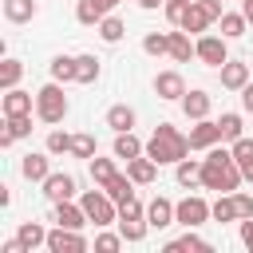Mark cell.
Wrapping results in <instances>:
<instances>
[{
	"instance_id": "obj_20",
	"label": "cell",
	"mask_w": 253,
	"mask_h": 253,
	"mask_svg": "<svg viewBox=\"0 0 253 253\" xmlns=\"http://www.w3.org/2000/svg\"><path fill=\"white\" fill-rule=\"evenodd\" d=\"M146 221H150V229H166L174 221V202L170 198H154L146 206Z\"/></svg>"
},
{
	"instance_id": "obj_18",
	"label": "cell",
	"mask_w": 253,
	"mask_h": 253,
	"mask_svg": "<svg viewBox=\"0 0 253 253\" xmlns=\"http://www.w3.org/2000/svg\"><path fill=\"white\" fill-rule=\"evenodd\" d=\"M126 174H130V182H134V186H146V182H154L158 162H154L150 154H138V158H130V162H126Z\"/></svg>"
},
{
	"instance_id": "obj_34",
	"label": "cell",
	"mask_w": 253,
	"mask_h": 253,
	"mask_svg": "<svg viewBox=\"0 0 253 253\" xmlns=\"http://www.w3.org/2000/svg\"><path fill=\"white\" fill-rule=\"evenodd\" d=\"M95 28H99V36H103L107 43H119V40H123V32H126V28H123V20H119V16H111V12H107Z\"/></svg>"
},
{
	"instance_id": "obj_33",
	"label": "cell",
	"mask_w": 253,
	"mask_h": 253,
	"mask_svg": "<svg viewBox=\"0 0 253 253\" xmlns=\"http://www.w3.org/2000/svg\"><path fill=\"white\" fill-rule=\"evenodd\" d=\"M130 186H134V182H130V174H115V178H111L103 190H107V194H111V198L123 206V202H130V198H134V190H130Z\"/></svg>"
},
{
	"instance_id": "obj_14",
	"label": "cell",
	"mask_w": 253,
	"mask_h": 253,
	"mask_svg": "<svg viewBox=\"0 0 253 253\" xmlns=\"http://www.w3.org/2000/svg\"><path fill=\"white\" fill-rule=\"evenodd\" d=\"M210 24H217V20L210 16V8H206L202 0H190V8H186V16H182L178 28H186V32H206Z\"/></svg>"
},
{
	"instance_id": "obj_11",
	"label": "cell",
	"mask_w": 253,
	"mask_h": 253,
	"mask_svg": "<svg viewBox=\"0 0 253 253\" xmlns=\"http://www.w3.org/2000/svg\"><path fill=\"white\" fill-rule=\"evenodd\" d=\"M43 194H47L51 202L75 198V174H67V170H51V174L43 178Z\"/></svg>"
},
{
	"instance_id": "obj_15",
	"label": "cell",
	"mask_w": 253,
	"mask_h": 253,
	"mask_svg": "<svg viewBox=\"0 0 253 253\" xmlns=\"http://www.w3.org/2000/svg\"><path fill=\"white\" fill-rule=\"evenodd\" d=\"M32 134V115H4V130H0V146H12L16 138Z\"/></svg>"
},
{
	"instance_id": "obj_5",
	"label": "cell",
	"mask_w": 253,
	"mask_h": 253,
	"mask_svg": "<svg viewBox=\"0 0 253 253\" xmlns=\"http://www.w3.org/2000/svg\"><path fill=\"white\" fill-rule=\"evenodd\" d=\"M146 229H150V221H146V206H142L138 198L123 202V206H119V233H123L126 241H142Z\"/></svg>"
},
{
	"instance_id": "obj_30",
	"label": "cell",
	"mask_w": 253,
	"mask_h": 253,
	"mask_svg": "<svg viewBox=\"0 0 253 253\" xmlns=\"http://www.w3.org/2000/svg\"><path fill=\"white\" fill-rule=\"evenodd\" d=\"M16 237H20V241H24L28 249H36V245H47V229H43L40 221H20Z\"/></svg>"
},
{
	"instance_id": "obj_39",
	"label": "cell",
	"mask_w": 253,
	"mask_h": 253,
	"mask_svg": "<svg viewBox=\"0 0 253 253\" xmlns=\"http://www.w3.org/2000/svg\"><path fill=\"white\" fill-rule=\"evenodd\" d=\"M95 150H99V146H95V138H91V134H71V150H67V154H75V158H87V162H91V158H95Z\"/></svg>"
},
{
	"instance_id": "obj_36",
	"label": "cell",
	"mask_w": 253,
	"mask_h": 253,
	"mask_svg": "<svg viewBox=\"0 0 253 253\" xmlns=\"http://www.w3.org/2000/svg\"><path fill=\"white\" fill-rule=\"evenodd\" d=\"M213 221H237V202H233V194H221L217 202H213Z\"/></svg>"
},
{
	"instance_id": "obj_1",
	"label": "cell",
	"mask_w": 253,
	"mask_h": 253,
	"mask_svg": "<svg viewBox=\"0 0 253 253\" xmlns=\"http://www.w3.org/2000/svg\"><path fill=\"white\" fill-rule=\"evenodd\" d=\"M241 166L233 158V150L225 146H210V154L202 158V186L206 190H217V194H233L241 186Z\"/></svg>"
},
{
	"instance_id": "obj_38",
	"label": "cell",
	"mask_w": 253,
	"mask_h": 253,
	"mask_svg": "<svg viewBox=\"0 0 253 253\" xmlns=\"http://www.w3.org/2000/svg\"><path fill=\"white\" fill-rule=\"evenodd\" d=\"M217 123H221V142H237V138H241V115L225 111Z\"/></svg>"
},
{
	"instance_id": "obj_48",
	"label": "cell",
	"mask_w": 253,
	"mask_h": 253,
	"mask_svg": "<svg viewBox=\"0 0 253 253\" xmlns=\"http://www.w3.org/2000/svg\"><path fill=\"white\" fill-rule=\"evenodd\" d=\"M103 4H107V12H111V8H119V0H103Z\"/></svg>"
},
{
	"instance_id": "obj_42",
	"label": "cell",
	"mask_w": 253,
	"mask_h": 253,
	"mask_svg": "<svg viewBox=\"0 0 253 253\" xmlns=\"http://www.w3.org/2000/svg\"><path fill=\"white\" fill-rule=\"evenodd\" d=\"M123 241H126L123 233H99V237H95V249H99V253H115Z\"/></svg>"
},
{
	"instance_id": "obj_40",
	"label": "cell",
	"mask_w": 253,
	"mask_h": 253,
	"mask_svg": "<svg viewBox=\"0 0 253 253\" xmlns=\"http://www.w3.org/2000/svg\"><path fill=\"white\" fill-rule=\"evenodd\" d=\"M115 174H119V170H115V162H111V158H91V178H95L99 186H107Z\"/></svg>"
},
{
	"instance_id": "obj_29",
	"label": "cell",
	"mask_w": 253,
	"mask_h": 253,
	"mask_svg": "<svg viewBox=\"0 0 253 253\" xmlns=\"http://www.w3.org/2000/svg\"><path fill=\"white\" fill-rule=\"evenodd\" d=\"M4 115H32V95L8 87V95H4Z\"/></svg>"
},
{
	"instance_id": "obj_43",
	"label": "cell",
	"mask_w": 253,
	"mask_h": 253,
	"mask_svg": "<svg viewBox=\"0 0 253 253\" xmlns=\"http://www.w3.org/2000/svg\"><path fill=\"white\" fill-rule=\"evenodd\" d=\"M162 8H166V20L178 28V24H182V16H186V8H190V0H166Z\"/></svg>"
},
{
	"instance_id": "obj_31",
	"label": "cell",
	"mask_w": 253,
	"mask_h": 253,
	"mask_svg": "<svg viewBox=\"0 0 253 253\" xmlns=\"http://www.w3.org/2000/svg\"><path fill=\"white\" fill-rule=\"evenodd\" d=\"M103 16H107V4L103 0H79L75 4V20L79 24H99Z\"/></svg>"
},
{
	"instance_id": "obj_4",
	"label": "cell",
	"mask_w": 253,
	"mask_h": 253,
	"mask_svg": "<svg viewBox=\"0 0 253 253\" xmlns=\"http://www.w3.org/2000/svg\"><path fill=\"white\" fill-rule=\"evenodd\" d=\"M79 206L87 210V217L95 221V229H103V225L119 221V210H115L119 202H115V198H111V194H107L103 186H99V190H87V194L79 198Z\"/></svg>"
},
{
	"instance_id": "obj_16",
	"label": "cell",
	"mask_w": 253,
	"mask_h": 253,
	"mask_svg": "<svg viewBox=\"0 0 253 253\" xmlns=\"http://www.w3.org/2000/svg\"><path fill=\"white\" fill-rule=\"evenodd\" d=\"M174 63H190V55H198V43H190V32L186 28H178V32H170V51H166Z\"/></svg>"
},
{
	"instance_id": "obj_22",
	"label": "cell",
	"mask_w": 253,
	"mask_h": 253,
	"mask_svg": "<svg viewBox=\"0 0 253 253\" xmlns=\"http://www.w3.org/2000/svg\"><path fill=\"white\" fill-rule=\"evenodd\" d=\"M134 119H138V115H134V107H126V103H115V107L107 111V126H111L115 134H119V130H130Z\"/></svg>"
},
{
	"instance_id": "obj_45",
	"label": "cell",
	"mask_w": 253,
	"mask_h": 253,
	"mask_svg": "<svg viewBox=\"0 0 253 253\" xmlns=\"http://www.w3.org/2000/svg\"><path fill=\"white\" fill-rule=\"evenodd\" d=\"M241 245L253 249V217H241Z\"/></svg>"
},
{
	"instance_id": "obj_47",
	"label": "cell",
	"mask_w": 253,
	"mask_h": 253,
	"mask_svg": "<svg viewBox=\"0 0 253 253\" xmlns=\"http://www.w3.org/2000/svg\"><path fill=\"white\" fill-rule=\"evenodd\" d=\"M241 12H245V20L253 24V0H241Z\"/></svg>"
},
{
	"instance_id": "obj_24",
	"label": "cell",
	"mask_w": 253,
	"mask_h": 253,
	"mask_svg": "<svg viewBox=\"0 0 253 253\" xmlns=\"http://www.w3.org/2000/svg\"><path fill=\"white\" fill-rule=\"evenodd\" d=\"M182 249H190V253H206V249H210V241H206V237H198L194 229H186L182 237L166 241V253H182Z\"/></svg>"
},
{
	"instance_id": "obj_27",
	"label": "cell",
	"mask_w": 253,
	"mask_h": 253,
	"mask_svg": "<svg viewBox=\"0 0 253 253\" xmlns=\"http://www.w3.org/2000/svg\"><path fill=\"white\" fill-rule=\"evenodd\" d=\"M245 12H221V20H217V28H221V36L225 40H237V36H245Z\"/></svg>"
},
{
	"instance_id": "obj_35",
	"label": "cell",
	"mask_w": 253,
	"mask_h": 253,
	"mask_svg": "<svg viewBox=\"0 0 253 253\" xmlns=\"http://www.w3.org/2000/svg\"><path fill=\"white\" fill-rule=\"evenodd\" d=\"M142 51L146 55H166L170 51V32H146L142 36Z\"/></svg>"
},
{
	"instance_id": "obj_21",
	"label": "cell",
	"mask_w": 253,
	"mask_h": 253,
	"mask_svg": "<svg viewBox=\"0 0 253 253\" xmlns=\"http://www.w3.org/2000/svg\"><path fill=\"white\" fill-rule=\"evenodd\" d=\"M20 174H24L28 182H43V178L51 174V162H47V154H24V162H20Z\"/></svg>"
},
{
	"instance_id": "obj_41",
	"label": "cell",
	"mask_w": 253,
	"mask_h": 253,
	"mask_svg": "<svg viewBox=\"0 0 253 253\" xmlns=\"http://www.w3.org/2000/svg\"><path fill=\"white\" fill-rule=\"evenodd\" d=\"M67 150H71V134L51 130V134H47V154H67Z\"/></svg>"
},
{
	"instance_id": "obj_44",
	"label": "cell",
	"mask_w": 253,
	"mask_h": 253,
	"mask_svg": "<svg viewBox=\"0 0 253 253\" xmlns=\"http://www.w3.org/2000/svg\"><path fill=\"white\" fill-rule=\"evenodd\" d=\"M233 202H237V221H241V217H253V198H249V194L233 190Z\"/></svg>"
},
{
	"instance_id": "obj_6",
	"label": "cell",
	"mask_w": 253,
	"mask_h": 253,
	"mask_svg": "<svg viewBox=\"0 0 253 253\" xmlns=\"http://www.w3.org/2000/svg\"><path fill=\"white\" fill-rule=\"evenodd\" d=\"M213 217V206L206 202V198H182V202H174V221H182L186 229H194V225H202V221H210Z\"/></svg>"
},
{
	"instance_id": "obj_32",
	"label": "cell",
	"mask_w": 253,
	"mask_h": 253,
	"mask_svg": "<svg viewBox=\"0 0 253 253\" xmlns=\"http://www.w3.org/2000/svg\"><path fill=\"white\" fill-rule=\"evenodd\" d=\"M47 71H51L55 83H75V55H55Z\"/></svg>"
},
{
	"instance_id": "obj_3",
	"label": "cell",
	"mask_w": 253,
	"mask_h": 253,
	"mask_svg": "<svg viewBox=\"0 0 253 253\" xmlns=\"http://www.w3.org/2000/svg\"><path fill=\"white\" fill-rule=\"evenodd\" d=\"M63 115H67V95H63V87L51 79V83H43V87L36 91V119H40V123H63Z\"/></svg>"
},
{
	"instance_id": "obj_13",
	"label": "cell",
	"mask_w": 253,
	"mask_h": 253,
	"mask_svg": "<svg viewBox=\"0 0 253 253\" xmlns=\"http://www.w3.org/2000/svg\"><path fill=\"white\" fill-rule=\"evenodd\" d=\"M154 91H158V99H182V95H186L182 71H158V75H154Z\"/></svg>"
},
{
	"instance_id": "obj_10",
	"label": "cell",
	"mask_w": 253,
	"mask_h": 253,
	"mask_svg": "<svg viewBox=\"0 0 253 253\" xmlns=\"http://www.w3.org/2000/svg\"><path fill=\"white\" fill-rule=\"evenodd\" d=\"M47 249H51V253H83L87 241H83L79 229H63V225H55V229L47 233Z\"/></svg>"
},
{
	"instance_id": "obj_9",
	"label": "cell",
	"mask_w": 253,
	"mask_h": 253,
	"mask_svg": "<svg viewBox=\"0 0 253 253\" xmlns=\"http://www.w3.org/2000/svg\"><path fill=\"white\" fill-rule=\"evenodd\" d=\"M217 142H221V123L194 119V126H190V150H210Z\"/></svg>"
},
{
	"instance_id": "obj_8",
	"label": "cell",
	"mask_w": 253,
	"mask_h": 253,
	"mask_svg": "<svg viewBox=\"0 0 253 253\" xmlns=\"http://www.w3.org/2000/svg\"><path fill=\"white\" fill-rule=\"evenodd\" d=\"M198 59L206 67H221L229 59V47H225V36H198Z\"/></svg>"
},
{
	"instance_id": "obj_23",
	"label": "cell",
	"mask_w": 253,
	"mask_h": 253,
	"mask_svg": "<svg viewBox=\"0 0 253 253\" xmlns=\"http://www.w3.org/2000/svg\"><path fill=\"white\" fill-rule=\"evenodd\" d=\"M174 178H178V186H202V162H194V158H182V162H174Z\"/></svg>"
},
{
	"instance_id": "obj_17",
	"label": "cell",
	"mask_w": 253,
	"mask_h": 253,
	"mask_svg": "<svg viewBox=\"0 0 253 253\" xmlns=\"http://www.w3.org/2000/svg\"><path fill=\"white\" fill-rule=\"evenodd\" d=\"M210 107H213V99H210L202 87H194V91H186V95H182V111H186V119H206V115H210Z\"/></svg>"
},
{
	"instance_id": "obj_25",
	"label": "cell",
	"mask_w": 253,
	"mask_h": 253,
	"mask_svg": "<svg viewBox=\"0 0 253 253\" xmlns=\"http://www.w3.org/2000/svg\"><path fill=\"white\" fill-rule=\"evenodd\" d=\"M36 12H40L36 0H4V16H8L12 24H28Z\"/></svg>"
},
{
	"instance_id": "obj_19",
	"label": "cell",
	"mask_w": 253,
	"mask_h": 253,
	"mask_svg": "<svg viewBox=\"0 0 253 253\" xmlns=\"http://www.w3.org/2000/svg\"><path fill=\"white\" fill-rule=\"evenodd\" d=\"M138 154H146V142H138V134L134 130H119L115 134V158H138Z\"/></svg>"
},
{
	"instance_id": "obj_12",
	"label": "cell",
	"mask_w": 253,
	"mask_h": 253,
	"mask_svg": "<svg viewBox=\"0 0 253 253\" xmlns=\"http://www.w3.org/2000/svg\"><path fill=\"white\" fill-rule=\"evenodd\" d=\"M217 71H221V87H229V91H241L249 83V63L245 59H225Z\"/></svg>"
},
{
	"instance_id": "obj_46",
	"label": "cell",
	"mask_w": 253,
	"mask_h": 253,
	"mask_svg": "<svg viewBox=\"0 0 253 253\" xmlns=\"http://www.w3.org/2000/svg\"><path fill=\"white\" fill-rule=\"evenodd\" d=\"M241 107H245V111L253 115V79H249V83L241 87Z\"/></svg>"
},
{
	"instance_id": "obj_37",
	"label": "cell",
	"mask_w": 253,
	"mask_h": 253,
	"mask_svg": "<svg viewBox=\"0 0 253 253\" xmlns=\"http://www.w3.org/2000/svg\"><path fill=\"white\" fill-rule=\"evenodd\" d=\"M20 75H24V63H20V59H4V63H0V87H4V91L16 87Z\"/></svg>"
},
{
	"instance_id": "obj_7",
	"label": "cell",
	"mask_w": 253,
	"mask_h": 253,
	"mask_svg": "<svg viewBox=\"0 0 253 253\" xmlns=\"http://www.w3.org/2000/svg\"><path fill=\"white\" fill-rule=\"evenodd\" d=\"M51 221H55V225H63V229H83L91 217H87V210H83L79 202L63 198V202H55V210H51Z\"/></svg>"
},
{
	"instance_id": "obj_28",
	"label": "cell",
	"mask_w": 253,
	"mask_h": 253,
	"mask_svg": "<svg viewBox=\"0 0 253 253\" xmlns=\"http://www.w3.org/2000/svg\"><path fill=\"white\" fill-rule=\"evenodd\" d=\"M95 79H99V59L91 51L75 55V83H95Z\"/></svg>"
},
{
	"instance_id": "obj_26",
	"label": "cell",
	"mask_w": 253,
	"mask_h": 253,
	"mask_svg": "<svg viewBox=\"0 0 253 253\" xmlns=\"http://www.w3.org/2000/svg\"><path fill=\"white\" fill-rule=\"evenodd\" d=\"M229 150H233V158H237L241 174H245V178L253 182V138H245V134H241V138H237V142H233Z\"/></svg>"
},
{
	"instance_id": "obj_2",
	"label": "cell",
	"mask_w": 253,
	"mask_h": 253,
	"mask_svg": "<svg viewBox=\"0 0 253 253\" xmlns=\"http://www.w3.org/2000/svg\"><path fill=\"white\" fill-rule=\"evenodd\" d=\"M146 154L162 166V162H182L190 154V134H182L174 123H158L154 134L146 138Z\"/></svg>"
}]
</instances>
